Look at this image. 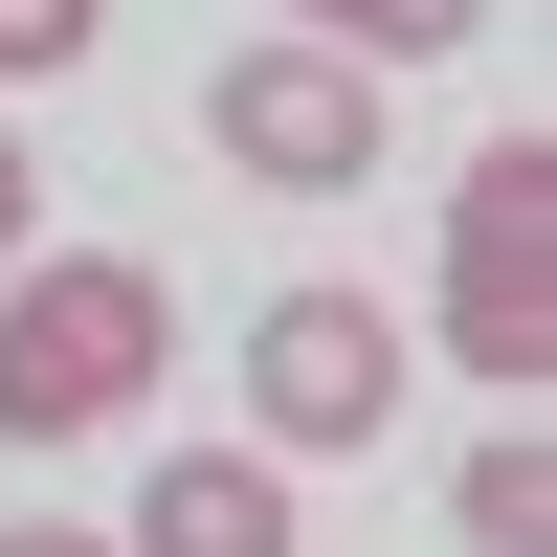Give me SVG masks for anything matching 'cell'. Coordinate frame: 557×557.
Listing matches in <instances>:
<instances>
[{"label": "cell", "mask_w": 557, "mask_h": 557, "mask_svg": "<svg viewBox=\"0 0 557 557\" xmlns=\"http://www.w3.org/2000/svg\"><path fill=\"white\" fill-rule=\"evenodd\" d=\"M134 380H178V290L134 246L89 268H0V446H89Z\"/></svg>", "instance_id": "cell-1"}, {"label": "cell", "mask_w": 557, "mask_h": 557, "mask_svg": "<svg viewBox=\"0 0 557 557\" xmlns=\"http://www.w3.org/2000/svg\"><path fill=\"white\" fill-rule=\"evenodd\" d=\"M446 357L513 380V424H535V380H557V134H491L469 201H446Z\"/></svg>", "instance_id": "cell-2"}, {"label": "cell", "mask_w": 557, "mask_h": 557, "mask_svg": "<svg viewBox=\"0 0 557 557\" xmlns=\"http://www.w3.org/2000/svg\"><path fill=\"white\" fill-rule=\"evenodd\" d=\"M223 178H268V201H357L380 178V67H335V45H246V67L201 89Z\"/></svg>", "instance_id": "cell-3"}, {"label": "cell", "mask_w": 557, "mask_h": 557, "mask_svg": "<svg viewBox=\"0 0 557 557\" xmlns=\"http://www.w3.org/2000/svg\"><path fill=\"white\" fill-rule=\"evenodd\" d=\"M246 424H268V446H380V424H401V335H380L357 290H268V312H246Z\"/></svg>", "instance_id": "cell-4"}, {"label": "cell", "mask_w": 557, "mask_h": 557, "mask_svg": "<svg viewBox=\"0 0 557 557\" xmlns=\"http://www.w3.org/2000/svg\"><path fill=\"white\" fill-rule=\"evenodd\" d=\"M112 557H290V491H268L246 446H201V469H157V513H134Z\"/></svg>", "instance_id": "cell-5"}, {"label": "cell", "mask_w": 557, "mask_h": 557, "mask_svg": "<svg viewBox=\"0 0 557 557\" xmlns=\"http://www.w3.org/2000/svg\"><path fill=\"white\" fill-rule=\"evenodd\" d=\"M446 513H469L491 557H557V446H535V424H491V446H469V491H446Z\"/></svg>", "instance_id": "cell-6"}, {"label": "cell", "mask_w": 557, "mask_h": 557, "mask_svg": "<svg viewBox=\"0 0 557 557\" xmlns=\"http://www.w3.org/2000/svg\"><path fill=\"white\" fill-rule=\"evenodd\" d=\"M491 0H290V45H335V67H424V45H469Z\"/></svg>", "instance_id": "cell-7"}, {"label": "cell", "mask_w": 557, "mask_h": 557, "mask_svg": "<svg viewBox=\"0 0 557 557\" xmlns=\"http://www.w3.org/2000/svg\"><path fill=\"white\" fill-rule=\"evenodd\" d=\"M89 23H112V0H0V89H23V67H89Z\"/></svg>", "instance_id": "cell-8"}, {"label": "cell", "mask_w": 557, "mask_h": 557, "mask_svg": "<svg viewBox=\"0 0 557 557\" xmlns=\"http://www.w3.org/2000/svg\"><path fill=\"white\" fill-rule=\"evenodd\" d=\"M23 201H45V178H23V134H0V268H23Z\"/></svg>", "instance_id": "cell-9"}, {"label": "cell", "mask_w": 557, "mask_h": 557, "mask_svg": "<svg viewBox=\"0 0 557 557\" xmlns=\"http://www.w3.org/2000/svg\"><path fill=\"white\" fill-rule=\"evenodd\" d=\"M0 557H112V535H67V513H23V535H0Z\"/></svg>", "instance_id": "cell-10"}]
</instances>
